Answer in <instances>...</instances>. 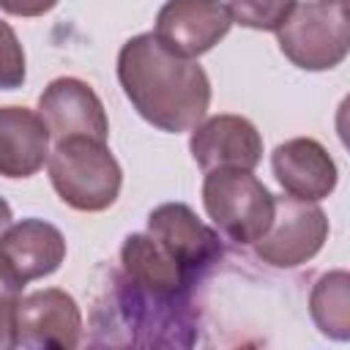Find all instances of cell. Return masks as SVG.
I'll return each instance as SVG.
<instances>
[{
	"label": "cell",
	"mask_w": 350,
	"mask_h": 350,
	"mask_svg": "<svg viewBox=\"0 0 350 350\" xmlns=\"http://www.w3.org/2000/svg\"><path fill=\"white\" fill-rule=\"evenodd\" d=\"M118 82L137 115L167 134L191 131L211 104L205 68L167 49L153 33H139L120 46Z\"/></svg>",
	"instance_id": "cell-1"
},
{
	"label": "cell",
	"mask_w": 350,
	"mask_h": 350,
	"mask_svg": "<svg viewBox=\"0 0 350 350\" xmlns=\"http://www.w3.org/2000/svg\"><path fill=\"white\" fill-rule=\"evenodd\" d=\"M93 331L96 345L191 347L197 342V309L191 295L161 293L115 271L96 301Z\"/></svg>",
	"instance_id": "cell-2"
},
{
	"label": "cell",
	"mask_w": 350,
	"mask_h": 350,
	"mask_svg": "<svg viewBox=\"0 0 350 350\" xmlns=\"http://www.w3.org/2000/svg\"><path fill=\"white\" fill-rule=\"evenodd\" d=\"M46 172L57 197L82 213H101L115 205L123 170L107 142L90 137H68L55 142L46 159Z\"/></svg>",
	"instance_id": "cell-3"
},
{
	"label": "cell",
	"mask_w": 350,
	"mask_h": 350,
	"mask_svg": "<svg viewBox=\"0 0 350 350\" xmlns=\"http://www.w3.org/2000/svg\"><path fill=\"white\" fill-rule=\"evenodd\" d=\"M202 205L219 232L241 246H252L268 230L276 197L252 170L221 167L205 172Z\"/></svg>",
	"instance_id": "cell-4"
},
{
	"label": "cell",
	"mask_w": 350,
	"mask_h": 350,
	"mask_svg": "<svg viewBox=\"0 0 350 350\" xmlns=\"http://www.w3.org/2000/svg\"><path fill=\"white\" fill-rule=\"evenodd\" d=\"M282 55L304 71L336 68L350 49L347 3L306 0L295 3L290 16L276 30Z\"/></svg>",
	"instance_id": "cell-5"
},
{
	"label": "cell",
	"mask_w": 350,
	"mask_h": 350,
	"mask_svg": "<svg viewBox=\"0 0 350 350\" xmlns=\"http://www.w3.org/2000/svg\"><path fill=\"white\" fill-rule=\"evenodd\" d=\"M328 238V216L317 202L276 197L268 230L252 243L254 254L273 268H298L309 262Z\"/></svg>",
	"instance_id": "cell-6"
},
{
	"label": "cell",
	"mask_w": 350,
	"mask_h": 350,
	"mask_svg": "<svg viewBox=\"0 0 350 350\" xmlns=\"http://www.w3.org/2000/svg\"><path fill=\"white\" fill-rule=\"evenodd\" d=\"M82 342V312L71 293L44 287L27 293L14 314V347L74 350Z\"/></svg>",
	"instance_id": "cell-7"
},
{
	"label": "cell",
	"mask_w": 350,
	"mask_h": 350,
	"mask_svg": "<svg viewBox=\"0 0 350 350\" xmlns=\"http://www.w3.org/2000/svg\"><path fill=\"white\" fill-rule=\"evenodd\" d=\"M148 235L194 279L221 260V238L186 202H164L148 213Z\"/></svg>",
	"instance_id": "cell-8"
},
{
	"label": "cell",
	"mask_w": 350,
	"mask_h": 350,
	"mask_svg": "<svg viewBox=\"0 0 350 350\" xmlns=\"http://www.w3.org/2000/svg\"><path fill=\"white\" fill-rule=\"evenodd\" d=\"M232 25L230 8L221 0H167L156 14L153 36L175 55L197 60L211 52Z\"/></svg>",
	"instance_id": "cell-9"
},
{
	"label": "cell",
	"mask_w": 350,
	"mask_h": 350,
	"mask_svg": "<svg viewBox=\"0 0 350 350\" xmlns=\"http://www.w3.org/2000/svg\"><path fill=\"white\" fill-rule=\"evenodd\" d=\"M38 115L46 123L49 139L55 142L68 137H90L107 142L109 137V120L98 93L77 77L52 79L38 96Z\"/></svg>",
	"instance_id": "cell-10"
},
{
	"label": "cell",
	"mask_w": 350,
	"mask_h": 350,
	"mask_svg": "<svg viewBox=\"0 0 350 350\" xmlns=\"http://www.w3.org/2000/svg\"><path fill=\"white\" fill-rule=\"evenodd\" d=\"M189 150L202 172L221 167L254 170L262 159V137L249 118L213 115L194 126Z\"/></svg>",
	"instance_id": "cell-11"
},
{
	"label": "cell",
	"mask_w": 350,
	"mask_h": 350,
	"mask_svg": "<svg viewBox=\"0 0 350 350\" xmlns=\"http://www.w3.org/2000/svg\"><path fill=\"white\" fill-rule=\"evenodd\" d=\"M63 260L66 238L44 219H22L8 224L0 235V268L22 287L55 273Z\"/></svg>",
	"instance_id": "cell-12"
},
{
	"label": "cell",
	"mask_w": 350,
	"mask_h": 350,
	"mask_svg": "<svg viewBox=\"0 0 350 350\" xmlns=\"http://www.w3.org/2000/svg\"><path fill=\"white\" fill-rule=\"evenodd\" d=\"M271 170L290 197L306 202L325 200L339 180L331 153L312 137H293L276 145L271 153Z\"/></svg>",
	"instance_id": "cell-13"
},
{
	"label": "cell",
	"mask_w": 350,
	"mask_h": 350,
	"mask_svg": "<svg viewBox=\"0 0 350 350\" xmlns=\"http://www.w3.org/2000/svg\"><path fill=\"white\" fill-rule=\"evenodd\" d=\"M49 159V131L27 107H0V175L30 178Z\"/></svg>",
	"instance_id": "cell-14"
},
{
	"label": "cell",
	"mask_w": 350,
	"mask_h": 350,
	"mask_svg": "<svg viewBox=\"0 0 350 350\" xmlns=\"http://www.w3.org/2000/svg\"><path fill=\"white\" fill-rule=\"evenodd\" d=\"M120 273L161 293L191 295L197 279L186 273L148 232L126 235L120 246Z\"/></svg>",
	"instance_id": "cell-15"
},
{
	"label": "cell",
	"mask_w": 350,
	"mask_h": 350,
	"mask_svg": "<svg viewBox=\"0 0 350 350\" xmlns=\"http://www.w3.org/2000/svg\"><path fill=\"white\" fill-rule=\"evenodd\" d=\"M309 312L323 336L347 342L350 336V276L347 271L323 273L309 295Z\"/></svg>",
	"instance_id": "cell-16"
},
{
	"label": "cell",
	"mask_w": 350,
	"mask_h": 350,
	"mask_svg": "<svg viewBox=\"0 0 350 350\" xmlns=\"http://www.w3.org/2000/svg\"><path fill=\"white\" fill-rule=\"evenodd\" d=\"M227 8L241 27L276 33L295 8V0H227Z\"/></svg>",
	"instance_id": "cell-17"
},
{
	"label": "cell",
	"mask_w": 350,
	"mask_h": 350,
	"mask_svg": "<svg viewBox=\"0 0 350 350\" xmlns=\"http://www.w3.org/2000/svg\"><path fill=\"white\" fill-rule=\"evenodd\" d=\"M25 49L14 33V27L0 19V90H16L25 85Z\"/></svg>",
	"instance_id": "cell-18"
},
{
	"label": "cell",
	"mask_w": 350,
	"mask_h": 350,
	"mask_svg": "<svg viewBox=\"0 0 350 350\" xmlns=\"http://www.w3.org/2000/svg\"><path fill=\"white\" fill-rule=\"evenodd\" d=\"M22 298V284H16L0 268V350L14 347V314Z\"/></svg>",
	"instance_id": "cell-19"
},
{
	"label": "cell",
	"mask_w": 350,
	"mask_h": 350,
	"mask_svg": "<svg viewBox=\"0 0 350 350\" xmlns=\"http://www.w3.org/2000/svg\"><path fill=\"white\" fill-rule=\"evenodd\" d=\"M57 5V0H0V8L11 16H44Z\"/></svg>",
	"instance_id": "cell-20"
},
{
	"label": "cell",
	"mask_w": 350,
	"mask_h": 350,
	"mask_svg": "<svg viewBox=\"0 0 350 350\" xmlns=\"http://www.w3.org/2000/svg\"><path fill=\"white\" fill-rule=\"evenodd\" d=\"M11 219H14V213H11V205L0 197V235H3V230L11 224Z\"/></svg>",
	"instance_id": "cell-21"
},
{
	"label": "cell",
	"mask_w": 350,
	"mask_h": 350,
	"mask_svg": "<svg viewBox=\"0 0 350 350\" xmlns=\"http://www.w3.org/2000/svg\"><path fill=\"white\" fill-rule=\"evenodd\" d=\"M328 3H347V0H328Z\"/></svg>",
	"instance_id": "cell-22"
}]
</instances>
